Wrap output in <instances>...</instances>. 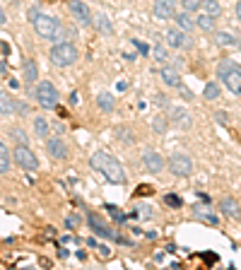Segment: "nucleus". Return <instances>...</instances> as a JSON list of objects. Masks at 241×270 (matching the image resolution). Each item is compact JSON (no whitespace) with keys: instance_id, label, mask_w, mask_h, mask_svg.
Wrapping results in <instances>:
<instances>
[{"instance_id":"obj_1","label":"nucleus","mask_w":241,"mask_h":270,"mask_svg":"<svg viewBox=\"0 0 241 270\" xmlns=\"http://www.w3.org/2000/svg\"><path fill=\"white\" fill-rule=\"evenodd\" d=\"M89 167L102 171V174L109 179L111 183H126V171H123V164H120L116 157L106 155V152H96L89 159Z\"/></svg>"},{"instance_id":"obj_2","label":"nucleus","mask_w":241,"mask_h":270,"mask_svg":"<svg viewBox=\"0 0 241 270\" xmlns=\"http://www.w3.org/2000/svg\"><path fill=\"white\" fill-rule=\"evenodd\" d=\"M217 75L225 82V87L232 92V94L241 97V68L234 61H222L217 65Z\"/></svg>"},{"instance_id":"obj_3","label":"nucleus","mask_w":241,"mask_h":270,"mask_svg":"<svg viewBox=\"0 0 241 270\" xmlns=\"http://www.w3.org/2000/svg\"><path fill=\"white\" fill-rule=\"evenodd\" d=\"M29 17H32L34 32L39 34L41 39H58L56 34H58V29H61V24H58L51 15H44V12L29 10Z\"/></svg>"},{"instance_id":"obj_4","label":"nucleus","mask_w":241,"mask_h":270,"mask_svg":"<svg viewBox=\"0 0 241 270\" xmlns=\"http://www.w3.org/2000/svg\"><path fill=\"white\" fill-rule=\"evenodd\" d=\"M51 61L58 65V68H68L77 61V48L72 44H56L51 48Z\"/></svg>"},{"instance_id":"obj_5","label":"nucleus","mask_w":241,"mask_h":270,"mask_svg":"<svg viewBox=\"0 0 241 270\" xmlns=\"http://www.w3.org/2000/svg\"><path fill=\"white\" fill-rule=\"evenodd\" d=\"M34 97L44 109H53L58 104V89L53 87V82H39V87L34 89Z\"/></svg>"},{"instance_id":"obj_6","label":"nucleus","mask_w":241,"mask_h":270,"mask_svg":"<svg viewBox=\"0 0 241 270\" xmlns=\"http://www.w3.org/2000/svg\"><path fill=\"white\" fill-rule=\"evenodd\" d=\"M12 157H15L17 164H19L22 169H27V171H36V169H39V159H36V155L22 143H17V147L12 150Z\"/></svg>"},{"instance_id":"obj_7","label":"nucleus","mask_w":241,"mask_h":270,"mask_svg":"<svg viewBox=\"0 0 241 270\" xmlns=\"http://www.w3.org/2000/svg\"><path fill=\"white\" fill-rule=\"evenodd\" d=\"M169 169L176 176H188V174H193V159L188 155H171Z\"/></svg>"},{"instance_id":"obj_8","label":"nucleus","mask_w":241,"mask_h":270,"mask_svg":"<svg viewBox=\"0 0 241 270\" xmlns=\"http://www.w3.org/2000/svg\"><path fill=\"white\" fill-rule=\"evenodd\" d=\"M143 164L147 171H152V174H157V171H162L164 169V159H162L159 152H154V150H145L143 155Z\"/></svg>"},{"instance_id":"obj_9","label":"nucleus","mask_w":241,"mask_h":270,"mask_svg":"<svg viewBox=\"0 0 241 270\" xmlns=\"http://www.w3.org/2000/svg\"><path fill=\"white\" fill-rule=\"evenodd\" d=\"M70 12L80 24H92V12H89V8L82 0H70Z\"/></svg>"},{"instance_id":"obj_10","label":"nucleus","mask_w":241,"mask_h":270,"mask_svg":"<svg viewBox=\"0 0 241 270\" xmlns=\"http://www.w3.org/2000/svg\"><path fill=\"white\" fill-rule=\"evenodd\" d=\"M46 150L53 159H68V145L58 138H48L46 140Z\"/></svg>"},{"instance_id":"obj_11","label":"nucleus","mask_w":241,"mask_h":270,"mask_svg":"<svg viewBox=\"0 0 241 270\" xmlns=\"http://www.w3.org/2000/svg\"><path fill=\"white\" fill-rule=\"evenodd\" d=\"M174 15H176L174 0H157V3H154V17H157V20H171Z\"/></svg>"},{"instance_id":"obj_12","label":"nucleus","mask_w":241,"mask_h":270,"mask_svg":"<svg viewBox=\"0 0 241 270\" xmlns=\"http://www.w3.org/2000/svg\"><path fill=\"white\" fill-rule=\"evenodd\" d=\"M167 44L174 48H184V46H191V39L186 36L184 29H169L167 32Z\"/></svg>"},{"instance_id":"obj_13","label":"nucleus","mask_w":241,"mask_h":270,"mask_svg":"<svg viewBox=\"0 0 241 270\" xmlns=\"http://www.w3.org/2000/svg\"><path fill=\"white\" fill-rule=\"evenodd\" d=\"M159 75H162V82H164L167 87H178V85H181V75H178V70L171 68V65H164L159 70Z\"/></svg>"},{"instance_id":"obj_14","label":"nucleus","mask_w":241,"mask_h":270,"mask_svg":"<svg viewBox=\"0 0 241 270\" xmlns=\"http://www.w3.org/2000/svg\"><path fill=\"white\" fill-rule=\"evenodd\" d=\"M89 224H92V229L99 234V237H106V239H116V232L109 227V224H104L96 215H89Z\"/></svg>"},{"instance_id":"obj_15","label":"nucleus","mask_w":241,"mask_h":270,"mask_svg":"<svg viewBox=\"0 0 241 270\" xmlns=\"http://www.w3.org/2000/svg\"><path fill=\"white\" fill-rule=\"evenodd\" d=\"M219 210H222L227 217H234V220H236V217H241L239 203H236L234 198H222V200H219Z\"/></svg>"},{"instance_id":"obj_16","label":"nucleus","mask_w":241,"mask_h":270,"mask_svg":"<svg viewBox=\"0 0 241 270\" xmlns=\"http://www.w3.org/2000/svg\"><path fill=\"white\" fill-rule=\"evenodd\" d=\"M96 106L104 113H111L113 109H116V99H113V94H109V92H102V94L96 97Z\"/></svg>"},{"instance_id":"obj_17","label":"nucleus","mask_w":241,"mask_h":270,"mask_svg":"<svg viewBox=\"0 0 241 270\" xmlns=\"http://www.w3.org/2000/svg\"><path fill=\"white\" fill-rule=\"evenodd\" d=\"M215 41L219 44V46H225V48L239 46V39H236L234 34H229V32H217V34H215Z\"/></svg>"},{"instance_id":"obj_18","label":"nucleus","mask_w":241,"mask_h":270,"mask_svg":"<svg viewBox=\"0 0 241 270\" xmlns=\"http://www.w3.org/2000/svg\"><path fill=\"white\" fill-rule=\"evenodd\" d=\"M174 20H176L178 29H184V32H193V20H191V12H176L174 15Z\"/></svg>"},{"instance_id":"obj_19","label":"nucleus","mask_w":241,"mask_h":270,"mask_svg":"<svg viewBox=\"0 0 241 270\" xmlns=\"http://www.w3.org/2000/svg\"><path fill=\"white\" fill-rule=\"evenodd\" d=\"M17 109V102L10 99V94H0V113H5V116H12Z\"/></svg>"},{"instance_id":"obj_20","label":"nucleus","mask_w":241,"mask_h":270,"mask_svg":"<svg viewBox=\"0 0 241 270\" xmlns=\"http://www.w3.org/2000/svg\"><path fill=\"white\" fill-rule=\"evenodd\" d=\"M200 8L212 17H219V12H222V5L217 0H200Z\"/></svg>"},{"instance_id":"obj_21","label":"nucleus","mask_w":241,"mask_h":270,"mask_svg":"<svg viewBox=\"0 0 241 270\" xmlns=\"http://www.w3.org/2000/svg\"><path fill=\"white\" fill-rule=\"evenodd\" d=\"M198 27H200L203 32H215V17L208 15V12H203L198 17Z\"/></svg>"},{"instance_id":"obj_22","label":"nucleus","mask_w":241,"mask_h":270,"mask_svg":"<svg viewBox=\"0 0 241 270\" xmlns=\"http://www.w3.org/2000/svg\"><path fill=\"white\" fill-rule=\"evenodd\" d=\"M36 75H39V68L34 61H27L24 63V82H36Z\"/></svg>"},{"instance_id":"obj_23","label":"nucleus","mask_w":241,"mask_h":270,"mask_svg":"<svg viewBox=\"0 0 241 270\" xmlns=\"http://www.w3.org/2000/svg\"><path fill=\"white\" fill-rule=\"evenodd\" d=\"M10 169V150L5 147V143H0V174H5Z\"/></svg>"},{"instance_id":"obj_24","label":"nucleus","mask_w":241,"mask_h":270,"mask_svg":"<svg viewBox=\"0 0 241 270\" xmlns=\"http://www.w3.org/2000/svg\"><path fill=\"white\" fill-rule=\"evenodd\" d=\"M174 116H171V119L176 121V123H181V126H191V116H188V111H186V109H174Z\"/></svg>"},{"instance_id":"obj_25","label":"nucleus","mask_w":241,"mask_h":270,"mask_svg":"<svg viewBox=\"0 0 241 270\" xmlns=\"http://www.w3.org/2000/svg\"><path fill=\"white\" fill-rule=\"evenodd\" d=\"M203 94H205V99H210V102H212V99H219V85H217V82H208Z\"/></svg>"},{"instance_id":"obj_26","label":"nucleus","mask_w":241,"mask_h":270,"mask_svg":"<svg viewBox=\"0 0 241 270\" xmlns=\"http://www.w3.org/2000/svg\"><path fill=\"white\" fill-rule=\"evenodd\" d=\"M34 130H36V135H39V138H46V135H48L46 119H34Z\"/></svg>"},{"instance_id":"obj_27","label":"nucleus","mask_w":241,"mask_h":270,"mask_svg":"<svg viewBox=\"0 0 241 270\" xmlns=\"http://www.w3.org/2000/svg\"><path fill=\"white\" fill-rule=\"evenodd\" d=\"M181 8L186 12H195V10L200 8V0H181Z\"/></svg>"},{"instance_id":"obj_28","label":"nucleus","mask_w":241,"mask_h":270,"mask_svg":"<svg viewBox=\"0 0 241 270\" xmlns=\"http://www.w3.org/2000/svg\"><path fill=\"white\" fill-rule=\"evenodd\" d=\"M195 215H198V217H203L205 222L217 224V217H215V215H208V213H205V207H195Z\"/></svg>"},{"instance_id":"obj_29","label":"nucleus","mask_w":241,"mask_h":270,"mask_svg":"<svg viewBox=\"0 0 241 270\" xmlns=\"http://www.w3.org/2000/svg\"><path fill=\"white\" fill-rule=\"evenodd\" d=\"M152 128H154V133H167V121L162 119V116H157L154 123H152Z\"/></svg>"},{"instance_id":"obj_30","label":"nucleus","mask_w":241,"mask_h":270,"mask_svg":"<svg viewBox=\"0 0 241 270\" xmlns=\"http://www.w3.org/2000/svg\"><path fill=\"white\" fill-rule=\"evenodd\" d=\"M10 135L15 138V143L27 145V135H24V130H19V128H12V130H10Z\"/></svg>"},{"instance_id":"obj_31","label":"nucleus","mask_w":241,"mask_h":270,"mask_svg":"<svg viewBox=\"0 0 241 270\" xmlns=\"http://www.w3.org/2000/svg\"><path fill=\"white\" fill-rule=\"evenodd\" d=\"M152 53H154V61H162V63H164V61H167V51H164V48H162V46H154V51H152Z\"/></svg>"},{"instance_id":"obj_32","label":"nucleus","mask_w":241,"mask_h":270,"mask_svg":"<svg viewBox=\"0 0 241 270\" xmlns=\"http://www.w3.org/2000/svg\"><path fill=\"white\" fill-rule=\"evenodd\" d=\"M106 210H111V215L118 220V222H123V213H118V207H113V205H106Z\"/></svg>"},{"instance_id":"obj_33","label":"nucleus","mask_w":241,"mask_h":270,"mask_svg":"<svg viewBox=\"0 0 241 270\" xmlns=\"http://www.w3.org/2000/svg\"><path fill=\"white\" fill-rule=\"evenodd\" d=\"M137 210H140V213H137V215H140V217H152V213H150V210H152V207H147V205H140V207H137Z\"/></svg>"},{"instance_id":"obj_34","label":"nucleus","mask_w":241,"mask_h":270,"mask_svg":"<svg viewBox=\"0 0 241 270\" xmlns=\"http://www.w3.org/2000/svg\"><path fill=\"white\" fill-rule=\"evenodd\" d=\"M167 205L178 207V205H181V198H176V196H167Z\"/></svg>"},{"instance_id":"obj_35","label":"nucleus","mask_w":241,"mask_h":270,"mask_svg":"<svg viewBox=\"0 0 241 270\" xmlns=\"http://www.w3.org/2000/svg\"><path fill=\"white\" fill-rule=\"evenodd\" d=\"M68 227H80V217L70 215V217H68Z\"/></svg>"},{"instance_id":"obj_36","label":"nucleus","mask_w":241,"mask_h":270,"mask_svg":"<svg viewBox=\"0 0 241 270\" xmlns=\"http://www.w3.org/2000/svg\"><path fill=\"white\" fill-rule=\"evenodd\" d=\"M178 89H181V97H184V99H193V94H191V89H188V87L178 85Z\"/></svg>"},{"instance_id":"obj_37","label":"nucleus","mask_w":241,"mask_h":270,"mask_svg":"<svg viewBox=\"0 0 241 270\" xmlns=\"http://www.w3.org/2000/svg\"><path fill=\"white\" fill-rule=\"evenodd\" d=\"M135 46H137V48H140V53H147V46H145V44H140V41H137Z\"/></svg>"},{"instance_id":"obj_38","label":"nucleus","mask_w":241,"mask_h":270,"mask_svg":"<svg viewBox=\"0 0 241 270\" xmlns=\"http://www.w3.org/2000/svg\"><path fill=\"white\" fill-rule=\"evenodd\" d=\"M70 104H80V97H77V92L70 97Z\"/></svg>"},{"instance_id":"obj_39","label":"nucleus","mask_w":241,"mask_h":270,"mask_svg":"<svg viewBox=\"0 0 241 270\" xmlns=\"http://www.w3.org/2000/svg\"><path fill=\"white\" fill-rule=\"evenodd\" d=\"M8 22V17H5V12H3V8H0V24Z\"/></svg>"},{"instance_id":"obj_40","label":"nucleus","mask_w":241,"mask_h":270,"mask_svg":"<svg viewBox=\"0 0 241 270\" xmlns=\"http://www.w3.org/2000/svg\"><path fill=\"white\" fill-rule=\"evenodd\" d=\"M236 17H239V22H241V0L236 3Z\"/></svg>"}]
</instances>
